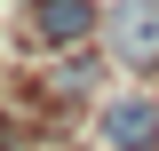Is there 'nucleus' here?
<instances>
[{
    "label": "nucleus",
    "mask_w": 159,
    "mask_h": 151,
    "mask_svg": "<svg viewBox=\"0 0 159 151\" xmlns=\"http://www.w3.org/2000/svg\"><path fill=\"white\" fill-rule=\"evenodd\" d=\"M88 88H96V64L72 56V72H56V95H88Z\"/></svg>",
    "instance_id": "nucleus-4"
},
{
    "label": "nucleus",
    "mask_w": 159,
    "mask_h": 151,
    "mask_svg": "<svg viewBox=\"0 0 159 151\" xmlns=\"http://www.w3.org/2000/svg\"><path fill=\"white\" fill-rule=\"evenodd\" d=\"M96 143L103 151H159V103L151 95H103Z\"/></svg>",
    "instance_id": "nucleus-1"
},
{
    "label": "nucleus",
    "mask_w": 159,
    "mask_h": 151,
    "mask_svg": "<svg viewBox=\"0 0 159 151\" xmlns=\"http://www.w3.org/2000/svg\"><path fill=\"white\" fill-rule=\"evenodd\" d=\"M103 32H111V48L127 64H159V0H119L103 16Z\"/></svg>",
    "instance_id": "nucleus-3"
},
{
    "label": "nucleus",
    "mask_w": 159,
    "mask_h": 151,
    "mask_svg": "<svg viewBox=\"0 0 159 151\" xmlns=\"http://www.w3.org/2000/svg\"><path fill=\"white\" fill-rule=\"evenodd\" d=\"M103 32V8L96 0H32V40L40 48H80V40Z\"/></svg>",
    "instance_id": "nucleus-2"
}]
</instances>
